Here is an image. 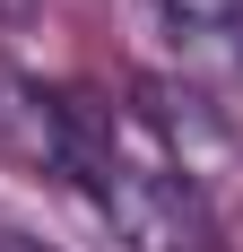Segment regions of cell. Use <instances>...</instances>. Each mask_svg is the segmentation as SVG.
<instances>
[{"instance_id": "cell-1", "label": "cell", "mask_w": 243, "mask_h": 252, "mask_svg": "<svg viewBox=\"0 0 243 252\" xmlns=\"http://www.w3.org/2000/svg\"><path fill=\"white\" fill-rule=\"evenodd\" d=\"M44 104H52V157L96 191V209H104V226H113L122 252H217V226H209L191 183L122 157L87 96H44Z\"/></svg>"}, {"instance_id": "cell-2", "label": "cell", "mask_w": 243, "mask_h": 252, "mask_svg": "<svg viewBox=\"0 0 243 252\" xmlns=\"http://www.w3.org/2000/svg\"><path fill=\"white\" fill-rule=\"evenodd\" d=\"M18 9H26V0H0V18H18Z\"/></svg>"}, {"instance_id": "cell-3", "label": "cell", "mask_w": 243, "mask_h": 252, "mask_svg": "<svg viewBox=\"0 0 243 252\" xmlns=\"http://www.w3.org/2000/svg\"><path fill=\"white\" fill-rule=\"evenodd\" d=\"M235 61H243V52H235Z\"/></svg>"}]
</instances>
